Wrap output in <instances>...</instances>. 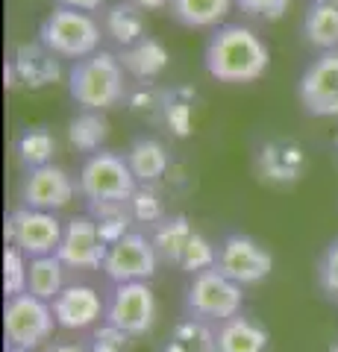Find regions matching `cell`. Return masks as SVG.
Wrapping results in <instances>:
<instances>
[{
	"mask_svg": "<svg viewBox=\"0 0 338 352\" xmlns=\"http://www.w3.org/2000/svg\"><path fill=\"white\" fill-rule=\"evenodd\" d=\"M242 285H235L233 279H226L224 273H218L215 267L194 273L189 288H185L182 308L194 323H224L230 317L242 314Z\"/></svg>",
	"mask_w": 338,
	"mask_h": 352,
	"instance_id": "cell-5",
	"label": "cell"
},
{
	"mask_svg": "<svg viewBox=\"0 0 338 352\" xmlns=\"http://www.w3.org/2000/svg\"><path fill=\"white\" fill-rule=\"evenodd\" d=\"M303 36L321 53L338 50V0H315L303 15Z\"/></svg>",
	"mask_w": 338,
	"mask_h": 352,
	"instance_id": "cell-19",
	"label": "cell"
},
{
	"mask_svg": "<svg viewBox=\"0 0 338 352\" xmlns=\"http://www.w3.org/2000/svg\"><path fill=\"white\" fill-rule=\"evenodd\" d=\"M77 188L92 206L129 203L138 191V179L133 176L121 153H112L103 147L92 153V156H85L77 176Z\"/></svg>",
	"mask_w": 338,
	"mask_h": 352,
	"instance_id": "cell-3",
	"label": "cell"
},
{
	"mask_svg": "<svg viewBox=\"0 0 338 352\" xmlns=\"http://www.w3.org/2000/svg\"><path fill=\"white\" fill-rule=\"evenodd\" d=\"M297 100L312 118H338V50H326L306 65L297 80Z\"/></svg>",
	"mask_w": 338,
	"mask_h": 352,
	"instance_id": "cell-11",
	"label": "cell"
},
{
	"mask_svg": "<svg viewBox=\"0 0 338 352\" xmlns=\"http://www.w3.org/2000/svg\"><path fill=\"white\" fill-rule=\"evenodd\" d=\"M6 352H32V349H15V346H6Z\"/></svg>",
	"mask_w": 338,
	"mask_h": 352,
	"instance_id": "cell-31",
	"label": "cell"
},
{
	"mask_svg": "<svg viewBox=\"0 0 338 352\" xmlns=\"http://www.w3.org/2000/svg\"><path fill=\"white\" fill-rule=\"evenodd\" d=\"M109 241L103 238L97 220L89 214H77L65 223L62 244L56 250V258L68 270H97L103 267Z\"/></svg>",
	"mask_w": 338,
	"mask_h": 352,
	"instance_id": "cell-12",
	"label": "cell"
},
{
	"mask_svg": "<svg viewBox=\"0 0 338 352\" xmlns=\"http://www.w3.org/2000/svg\"><path fill=\"white\" fill-rule=\"evenodd\" d=\"M77 185L68 176V170L59 164H45V168L27 170L21 182V206L39 208V212H62L74 200Z\"/></svg>",
	"mask_w": 338,
	"mask_h": 352,
	"instance_id": "cell-13",
	"label": "cell"
},
{
	"mask_svg": "<svg viewBox=\"0 0 338 352\" xmlns=\"http://www.w3.org/2000/svg\"><path fill=\"white\" fill-rule=\"evenodd\" d=\"M156 264H159V250L154 241L141 232H127L109 244L101 270L112 285L150 282L156 273Z\"/></svg>",
	"mask_w": 338,
	"mask_h": 352,
	"instance_id": "cell-10",
	"label": "cell"
},
{
	"mask_svg": "<svg viewBox=\"0 0 338 352\" xmlns=\"http://www.w3.org/2000/svg\"><path fill=\"white\" fill-rule=\"evenodd\" d=\"M56 326L68 332H83L106 317V302L89 285H65V291L50 302Z\"/></svg>",
	"mask_w": 338,
	"mask_h": 352,
	"instance_id": "cell-14",
	"label": "cell"
},
{
	"mask_svg": "<svg viewBox=\"0 0 338 352\" xmlns=\"http://www.w3.org/2000/svg\"><path fill=\"white\" fill-rule=\"evenodd\" d=\"M268 329L247 314H235L212 329V352H268Z\"/></svg>",
	"mask_w": 338,
	"mask_h": 352,
	"instance_id": "cell-15",
	"label": "cell"
},
{
	"mask_svg": "<svg viewBox=\"0 0 338 352\" xmlns=\"http://www.w3.org/2000/svg\"><path fill=\"white\" fill-rule=\"evenodd\" d=\"M318 285L326 294V300L338 302V238H332L324 247L321 258H318Z\"/></svg>",
	"mask_w": 338,
	"mask_h": 352,
	"instance_id": "cell-27",
	"label": "cell"
},
{
	"mask_svg": "<svg viewBox=\"0 0 338 352\" xmlns=\"http://www.w3.org/2000/svg\"><path fill=\"white\" fill-rule=\"evenodd\" d=\"M59 9H74V12H85V15H94L106 9V0H53Z\"/></svg>",
	"mask_w": 338,
	"mask_h": 352,
	"instance_id": "cell-29",
	"label": "cell"
},
{
	"mask_svg": "<svg viewBox=\"0 0 338 352\" xmlns=\"http://www.w3.org/2000/svg\"><path fill=\"white\" fill-rule=\"evenodd\" d=\"M56 317H53V305L32 296L30 291L9 296L3 305V338L6 346L15 349H32L36 352L45 340L53 335Z\"/></svg>",
	"mask_w": 338,
	"mask_h": 352,
	"instance_id": "cell-6",
	"label": "cell"
},
{
	"mask_svg": "<svg viewBox=\"0 0 338 352\" xmlns=\"http://www.w3.org/2000/svg\"><path fill=\"white\" fill-rule=\"evenodd\" d=\"M62 235H65V223L53 212H39V208L18 206L15 212L6 217L9 244L18 247L27 258L56 256Z\"/></svg>",
	"mask_w": 338,
	"mask_h": 352,
	"instance_id": "cell-9",
	"label": "cell"
},
{
	"mask_svg": "<svg viewBox=\"0 0 338 352\" xmlns=\"http://www.w3.org/2000/svg\"><path fill=\"white\" fill-rule=\"evenodd\" d=\"M215 270L224 273L226 279H233L235 285H242V288H247V285H256L271 276L274 256L256 238H250L244 232H230L215 247Z\"/></svg>",
	"mask_w": 338,
	"mask_h": 352,
	"instance_id": "cell-8",
	"label": "cell"
},
{
	"mask_svg": "<svg viewBox=\"0 0 338 352\" xmlns=\"http://www.w3.org/2000/svg\"><path fill=\"white\" fill-rule=\"evenodd\" d=\"M27 270H30L27 256L18 247L9 244L6 252H3V291H6V300L27 291Z\"/></svg>",
	"mask_w": 338,
	"mask_h": 352,
	"instance_id": "cell-25",
	"label": "cell"
},
{
	"mask_svg": "<svg viewBox=\"0 0 338 352\" xmlns=\"http://www.w3.org/2000/svg\"><path fill=\"white\" fill-rule=\"evenodd\" d=\"M288 3L291 0H235V6L242 9L247 18H259V21H268V24H274V21L286 15Z\"/></svg>",
	"mask_w": 338,
	"mask_h": 352,
	"instance_id": "cell-28",
	"label": "cell"
},
{
	"mask_svg": "<svg viewBox=\"0 0 338 352\" xmlns=\"http://www.w3.org/2000/svg\"><path fill=\"white\" fill-rule=\"evenodd\" d=\"M124 65L115 53L97 50L92 56L71 65L68 71V94L85 112H106L124 100Z\"/></svg>",
	"mask_w": 338,
	"mask_h": 352,
	"instance_id": "cell-2",
	"label": "cell"
},
{
	"mask_svg": "<svg viewBox=\"0 0 338 352\" xmlns=\"http://www.w3.org/2000/svg\"><path fill=\"white\" fill-rule=\"evenodd\" d=\"M103 24L94 15L74 12V9H53L39 24V44H45L50 53L62 59L80 62L101 50Z\"/></svg>",
	"mask_w": 338,
	"mask_h": 352,
	"instance_id": "cell-4",
	"label": "cell"
},
{
	"mask_svg": "<svg viewBox=\"0 0 338 352\" xmlns=\"http://www.w3.org/2000/svg\"><path fill=\"white\" fill-rule=\"evenodd\" d=\"M101 24H103V36L112 38L121 50L133 47L136 41H141L147 36V32H145V12H141L138 6L129 3V0H121V3L106 6Z\"/></svg>",
	"mask_w": 338,
	"mask_h": 352,
	"instance_id": "cell-18",
	"label": "cell"
},
{
	"mask_svg": "<svg viewBox=\"0 0 338 352\" xmlns=\"http://www.w3.org/2000/svg\"><path fill=\"white\" fill-rule=\"evenodd\" d=\"M156 320V294L147 282H124L112 285V294L106 300L103 323L124 338L147 335Z\"/></svg>",
	"mask_w": 338,
	"mask_h": 352,
	"instance_id": "cell-7",
	"label": "cell"
},
{
	"mask_svg": "<svg viewBox=\"0 0 338 352\" xmlns=\"http://www.w3.org/2000/svg\"><path fill=\"white\" fill-rule=\"evenodd\" d=\"M53 150H56V138L47 126H27L21 135L15 138V153L18 162L24 164V170H36L53 164Z\"/></svg>",
	"mask_w": 338,
	"mask_h": 352,
	"instance_id": "cell-23",
	"label": "cell"
},
{
	"mask_svg": "<svg viewBox=\"0 0 338 352\" xmlns=\"http://www.w3.org/2000/svg\"><path fill=\"white\" fill-rule=\"evenodd\" d=\"M185 270L191 273H200V270H209V267H215V247H209L206 241L200 238V235H189V241H185V247H182V252H180V258H177Z\"/></svg>",
	"mask_w": 338,
	"mask_h": 352,
	"instance_id": "cell-26",
	"label": "cell"
},
{
	"mask_svg": "<svg viewBox=\"0 0 338 352\" xmlns=\"http://www.w3.org/2000/svg\"><path fill=\"white\" fill-rule=\"evenodd\" d=\"M118 59H121L127 74L138 76V80H150V76H156L168 65V50L162 47L156 38L145 36L141 41H136L133 47L121 50V56H118Z\"/></svg>",
	"mask_w": 338,
	"mask_h": 352,
	"instance_id": "cell-22",
	"label": "cell"
},
{
	"mask_svg": "<svg viewBox=\"0 0 338 352\" xmlns=\"http://www.w3.org/2000/svg\"><path fill=\"white\" fill-rule=\"evenodd\" d=\"M129 3L138 6L141 12H145V9H168L171 0H129Z\"/></svg>",
	"mask_w": 338,
	"mask_h": 352,
	"instance_id": "cell-30",
	"label": "cell"
},
{
	"mask_svg": "<svg viewBox=\"0 0 338 352\" xmlns=\"http://www.w3.org/2000/svg\"><path fill=\"white\" fill-rule=\"evenodd\" d=\"M124 159L129 164V170H133V176L138 179V185H150L165 176L168 170V150L162 141L150 138V135H138L133 144H129V150L124 153Z\"/></svg>",
	"mask_w": 338,
	"mask_h": 352,
	"instance_id": "cell-17",
	"label": "cell"
},
{
	"mask_svg": "<svg viewBox=\"0 0 338 352\" xmlns=\"http://www.w3.org/2000/svg\"><path fill=\"white\" fill-rule=\"evenodd\" d=\"M106 135H109V120L103 118V112H85V109H80V115L71 118V124H68L71 144L80 153H89V156L103 150Z\"/></svg>",
	"mask_w": 338,
	"mask_h": 352,
	"instance_id": "cell-24",
	"label": "cell"
},
{
	"mask_svg": "<svg viewBox=\"0 0 338 352\" xmlns=\"http://www.w3.org/2000/svg\"><path fill=\"white\" fill-rule=\"evenodd\" d=\"M12 71L18 74V80L30 88H45L50 82L59 80V56L50 53L45 44H21L12 59Z\"/></svg>",
	"mask_w": 338,
	"mask_h": 352,
	"instance_id": "cell-16",
	"label": "cell"
},
{
	"mask_svg": "<svg viewBox=\"0 0 338 352\" xmlns=\"http://www.w3.org/2000/svg\"><path fill=\"white\" fill-rule=\"evenodd\" d=\"M65 264L56 256H41V258H30V270H27V291L32 296L45 302H53L56 296L65 291Z\"/></svg>",
	"mask_w": 338,
	"mask_h": 352,
	"instance_id": "cell-21",
	"label": "cell"
},
{
	"mask_svg": "<svg viewBox=\"0 0 338 352\" xmlns=\"http://www.w3.org/2000/svg\"><path fill=\"white\" fill-rule=\"evenodd\" d=\"M268 65L271 53L265 41L242 24H224L212 30V36L203 47V68L218 82H256L259 76H265Z\"/></svg>",
	"mask_w": 338,
	"mask_h": 352,
	"instance_id": "cell-1",
	"label": "cell"
},
{
	"mask_svg": "<svg viewBox=\"0 0 338 352\" xmlns=\"http://www.w3.org/2000/svg\"><path fill=\"white\" fill-rule=\"evenodd\" d=\"M235 0H171V18L189 30L224 27Z\"/></svg>",
	"mask_w": 338,
	"mask_h": 352,
	"instance_id": "cell-20",
	"label": "cell"
}]
</instances>
